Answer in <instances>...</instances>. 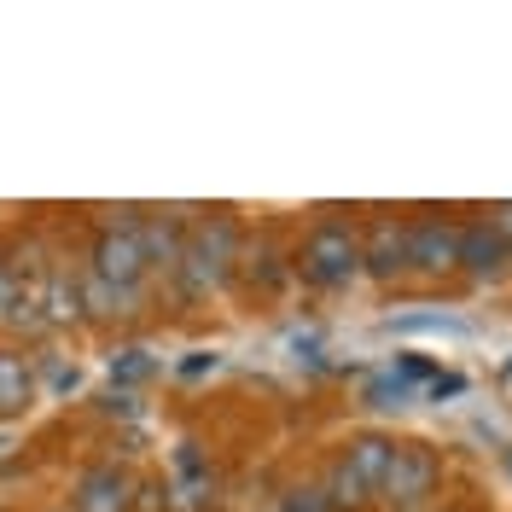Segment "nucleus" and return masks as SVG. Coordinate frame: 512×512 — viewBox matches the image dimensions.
Returning <instances> with one entry per match:
<instances>
[{"label":"nucleus","mask_w":512,"mask_h":512,"mask_svg":"<svg viewBox=\"0 0 512 512\" xmlns=\"http://www.w3.org/2000/svg\"><path fill=\"white\" fill-rule=\"evenodd\" d=\"M297 268H303V280L309 286H344L355 268H361V239H355L344 222H326L309 233V245L297 256Z\"/></svg>","instance_id":"nucleus-2"},{"label":"nucleus","mask_w":512,"mask_h":512,"mask_svg":"<svg viewBox=\"0 0 512 512\" xmlns=\"http://www.w3.org/2000/svg\"><path fill=\"white\" fill-rule=\"evenodd\" d=\"M384 466H390V443L384 437H361L350 443V454L338 460V472H332V495L326 501H367V489H379Z\"/></svg>","instance_id":"nucleus-5"},{"label":"nucleus","mask_w":512,"mask_h":512,"mask_svg":"<svg viewBox=\"0 0 512 512\" xmlns=\"http://www.w3.org/2000/svg\"><path fill=\"white\" fill-rule=\"evenodd\" d=\"M390 332H466V326L448 320V315H396L390 320Z\"/></svg>","instance_id":"nucleus-13"},{"label":"nucleus","mask_w":512,"mask_h":512,"mask_svg":"<svg viewBox=\"0 0 512 512\" xmlns=\"http://www.w3.org/2000/svg\"><path fill=\"white\" fill-rule=\"evenodd\" d=\"M408 256L419 268L443 274V268H460V227H443V222H425L408 233Z\"/></svg>","instance_id":"nucleus-6"},{"label":"nucleus","mask_w":512,"mask_h":512,"mask_svg":"<svg viewBox=\"0 0 512 512\" xmlns=\"http://www.w3.org/2000/svg\"><path fill=\"white\" fill-rule=\"evenodd\" d=\"M361 262H367V268H373L379 280L402 274V268H414V256H408V227H396V222H373V239H367Z\"/></svg>","instance_id":"nucleus-7"},{"label":"nucleus","mask_w":512,"mask_h":512,"mask_svg":"<svg viewBox=\"0 0 512 512\" xmlns=\"http://www.w3.org/2000/svg\"><path fill=\"white\" fill-rule=\"evenodd\" d=\"M286 512H326V495L320 489H303V495H291Z\"/></svg>","instance_id":"nucleus-17"},{"label":"nucleus","mask_w":512,"mask_h":512,"mask_svg":"<svg viewBox=\"0 0 512 512\" xmlns=\"http://www.w3.org/2000/svg\"><path fill=\"white\" fill-rule=\"evenodd\" d=\"M501 256H507V245H501L489 227H460V262H466L472 274H495Z\"/></svg>","instance_id":"nucleus-10"},{"label":"nucleus","mask_w":512,"mask_h":512,"mask_svg":"<svg viewBox=\"0 0 512 512\" xmlns=\"http://www.w3.org/2000/svg\"><path fill=\"white\" fill-rule=\"evenodd\" d=\"M507 466H512V448H507Z\"/></svg>","instance_id":"nucleus-18"},{"label":"nucleus","mask_w":512,"mask_h":512,"mask_svg":"<svg viewBox=\"0 0 512 512\" xmlns=\"http://www.w3.org/2000/svg\"><path fill=\"white\" fill-rule=\"evenodd\" d=\"M233 262H239V227L227 222V216H216L210 227H198L192 233V245L181 251V291L187 297H204V291H216L233 274Z\"/></svg>","instance_id":"nucleus-1"},{"label":"nucleus","mask_w":512,"mask_h":512,"mask_svg":"<svg viewBox=\"0 0 512 512\" xmlns=\"http://www.w3.org/2000/svg\"><path fill=\"white\" fill-rule=\"evenodd\" d=\"M30 396H35L30 361H24V355H12V350H0V414H24V408H30Z\"/></svg>","instance_id":"nucleus-9"},{"label":"nucleus","mask_w":512,"mask_h":512,"mask_svg":"<svg viewBox=\"0 0 512 512\" xmlns=\"http://www.w3.org/2000/svg\"><path fill=\"white\" fill-rule=\"evenodd\" d=\"M384 501L390 507H419L431 489H437V454L425 443H402V448H390V466H384Z\"/></svg>","instance_id":"nucleus-3"},{"label":"nucleus","mask_w":512,"mask_h":512,"mask_svg":"<svg viewBox=\"0 0 512 512\" xmlns=\"http://www.w3.org/2000/svg\"><path fill=\"white\" fill-rule=\"evenodd\" d=\"M489 233H495L501 245H512V204H501V210H489Z\"/></svg>","instance_id":"nucleus-16"},{"label":"nucleus","mask_w":512,"mask_h":512,"mask_svg":"<svg viewBox=\"0 0 512 512\" xmlns=\"http://www.w3.org/2000/svg\"><path fill=\"white\" fill-rule=\"evenodd\" d=\"M128 495H134L128 472H117V466H99V472H88V478H82V489H76V507H82V512H128Z\"/></svg>","instance_id":"nucleus-8"},{"label":"nucleus","mask_w":512,"mask_h":512,"mask_svg":"<svg viewBox=\"0 0 512 512\" xmlns=\"http://www.w3.org/2000/svg\"><path fill=\"white\" fill-rule=\"evenodd\" d=\"M24 297H30V286L18 280V268H6V262H0V326H12V320H18V303H24Z\"/></svg>","instance_id":"nucleus-12"},{"label":"nucleus","mask_w":512,"mask_h":512,"mask_svg":"<svg viewBox=\"0 0 512 512\" xmlns=\"http://www.w3.org/2000/svg\"><path fill=\"white\" fill-rule=\"evenodd\" d=\"M367 402H379V408H402L408 402V379L396 373V379H379L373 390H367Z\"/></svg>","instance_id":"nucleus-14"},{"label":"nucleus","mask_w":512,"mask_h":512,"mask_svg":"<svg viewBox=\"0 0 512 512\" xmlns=\"http://www.w3.org/2000/svg\"><path fill=\"white\" fill-rule=\"evenodd\" d=\"M82 303H94V315H134L140 286H105V280H88V297H82Z\"/></svg>","instance_id":"nucleus-11"},{"label":"nucleus","mask_w":512,"mask_h":512,"mask_svg":"<svg viewBox=\"0 0 512 512\" xmlns=\"http://www.w3.org/2000/svg\"><path fill=\"white\" fill-rule=\"evenodd\" d=\"M111 373H117L123 384L146 379V373H152V355H146V350H123V361H111Z\"/></svg>","instance_id":"nucleus-15"},{"label":"nucleus","mask_w":512,"mask_h":512,"mask_svg":"<svg viewBox=\"0 0 512 512\" xmlns=\"http://www.w3.org/2000/svg\"><path fill=\"white\" fill-rule=\"evenodd\" d=\"M140 274H146V233L134 222L105 227L94 245V280H105V286H140Z\"/></svg>","instance_id":"nucleus-4"}]
</instances>
